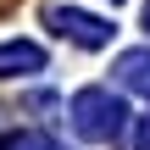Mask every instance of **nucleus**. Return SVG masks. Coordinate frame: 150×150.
Listing matches in <instances>:
<instances>
[{
    "label": "nucleus",
    "instance_id": "obj_1",
    "mask_svg": "<svg viewBox=\"0 0 150 150\" xmlns=\"http://www.w3.org/2000/svg\"><path fill=\"white\" fill-rule=\"evenodd\" d=\"M67 117H72V128L83 134V139H95V145H106V139H117L122 134V100L111 95V89H78L72 95V106H67Z\"/></svg>",
    "mask_w": 150,
    "mask_h": 150
},
{
    "label": "nucleus",
    "instance_id": "obj_2",
    "mask_svg": "<svg viewBox=\"0 0 150 150\" xmlns=\"http://www.w3.org/2000/svg\"><path fill=\"white\" fill-rule=\"evenodd\" d=\"M45 22H50L61 39L83 45V50H100V45H111V22H100V17H89V11H72V6H50V11H45Z\"/></svg>",
    "mask_w": 150,
    "mask_h": 150
},
{
    "label": "nucleus",
    "instance_id": "obj_3",
    "mask_svg": "<svg viewBox=\"0 0 150 150\" xmlns=\"http://www.w3.org/2000/svg\"><path fill=\"white\" fill-rule=\"evenodd\" d=\"M45 67V50L28 45V39H11L0 45V78H22V72H39Z\"/></svg>",
    "mask_w": 150,
    "mask_h": 150
},
{
    "label": "nucleus",
    "instance_id": "obj_4",
    "mask_svg": "<svg viewBox=\"0 0 150 150\" xmlns=\"http://www.w3.org/2000/svg\"><path fill=\"white\" fill-rule=\"evenodd\" d=\"M117 78L128 83V89H139L150 100V50H128L122 61H117Z\"/></svg>",
    "mask_w": 150,
    "mask_h": 150
},
{
    "label": "nucleus",
    "instance_id": "obj_5",
    "mask_svg": "<svg viewBox=\"0 0 150 150\" xmlns=\"http://www.w3.org/2000/svg\"><path fill=\"white\" fill-rule=\"evenodd\" d=\"M0 150H61V145H56L50 134H33V128H22V134H11Z\"/></svg>",
    "mask_w": 150,
    "mask_h": 150
},
{
    "label": "nucleus",
    "instance_id": "obj_6",
    "mask_svg": "<svg viewBox=\"0 0 150 150\" xmlns=\"http://www.w3.org/2000/svg\"><path fill=\"white\" fill-rule=\"evenodd\" d=\"M139 150H150V117L139 122Z\"/></svg>",
    "mask_w": 150,
    "mask_h": 150
},
{
    "label": "nucleus",
    "instance_id": "obj_7",
    "mask_svg": "<svg viewBox=\"0 0 150 150\" xmlns=\"http://www.w3.org/2000/svg\"><path fill=\"white\" fill-rule=\"evenodd\" d=\"M145 22H150V0H145Z\"/></svg>",
    "mask_w": 150,
    "mask_h": 150
},
{
    "label": "nucleus",
    "instance_id": "obj_8",
    "mask_svg": "<svg viewBox=\"0 0 150 150\" xmlns=\"http://www.w3.org/2000/svg\"><path fill=\"white\" fill-rule=\"evenodd\" d=\"M111 6H117V0H111Z\"/></svg>",
    "mask_w": 150,
    "mask_h": 150
}]
</instances>
